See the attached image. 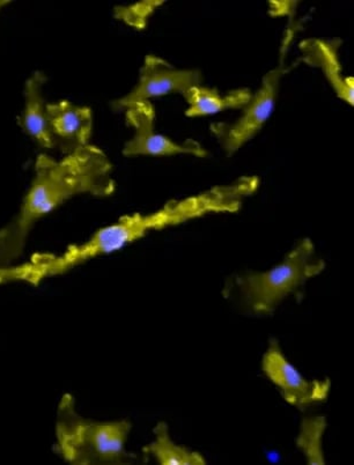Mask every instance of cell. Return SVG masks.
<instances>
[{
    "label": "cell",
    "mask_w": 354,
    "mask_h": 465,
    "mask_svg": "<svg viewBox=\"0 0 354 465\" xmlns=\"http://www.w3.org/2000/svg\"><path fill=\"white\" fill-rule=\"evenodd\" d=\"M112 174L111 160L91 143L61 160L45 153L37 156L35 175L19 213L0 228V268L15 265L34 226L71 198L80 194L112 196L116 189Z\"/></svg>",
    "instance_id": "cell-1"
},
{
    "label": "cell",
    "mask_w": 354,
    "mask_h": 465,
    "mask_svg": "<svg viewBox=\"0 0 354 465\" xmlns=\"http://www.w3.org/2000/svg\"><path fill=\"white\" fill-rule=\"evenodd\" d=\"M130 430L128 420H86L75 410L74 397L65 394L57 408L54 451L75 465L132 463L137 458L125 450Z\"/></svg>",
    "instance_id": "cell-2"
},
{
    "label": "cell",
    "mask_w": 354,
    "mask_h": 465,
    "mask_svg": "<svg viewBox=\"0 0 354 465\" xmlns=\"http://www.w3.org/2000/svg\"><path fill=\"white\" fill-rule=\"evenodd\" d=\"M326 263L316 255L314 243L303 239L275 268L265 272H248L235 278L240 300L256 315L275 312L282 300L310 279L319 276Z\"/></svg>",
    "instance_id": "cell-3"
},
{
    "label": "cell",
    "mask_w": 354,
    "mask_h": 465,
    "mask_svg": "<svg viewBox=\"0 0 354 465\" xmlns=\"http://www.w3.org/2000/svg\"><path fill=\"white\" fill-rule=\"evenodd\" d=\"M286 72L288 70L280 64L277 69L265 74L262 86L252 94L250 103L244 105L241 116L238 120L231 124L211 125V133L227 154L236 153L263 129L275 109L280 82Z\"/></svg>",
    "instance_id": "cell-4"
},
{
    "label": "cell",
    "mask_w": 354,
    "mask_h": 465,
    "mask_svg": "<svg viewBox=\"0 0 354 465\" xmlns=\"http://www.w3.org/2000/svg\"><path fill=\"white\" fill-rule=\"evenodd\" d=\"M203 84L200 70H180L170 62L154 54H147L139 71V80L133 90L121 99L113 101L115 112H125L132 105L152 97L168 94L184 95L191 88Z\"/></svg>",
    "instance_id": "cell-5"
},
{
    "label": "cell",
    "mask_w": 354,
    "mask_h": 465,
    "mask_svg": "<svg viewBox=\"0 0 354 465\" xmlns=\"http://www.w3.org/2000/svg\"><path fill=\"white\" fill-rule=\"evenodd\" d=\"M265 376L280 389L282 399L299 410L323 403L330 394V380H307L303 378L289 359L285 357L280 342L270 341L262 359Z\"/></svg>",
    "instance_id": "cell-6"
},
{
    "label": "cell",
    "mask_w": 354,
    "mask_h": 465,
    "mask_svg": "<svg viewBox=\"0 0 354 465\" xmlns=\"http://www.w3.org/2000/svg\"><path fill=\"white\" fill-rule=\"evenodd\" d=\"M126 124L134 131L133 137L126 142L125 156H172L189 154L206 158L208 151L192 139L176 143L155 133V109L150 101H143L125 110Z\"/></svg>",
    "instance_id": "cell-7"
},
{
    "label": "cell",
    "mask_w": 354,
    "mask_h": 465,
    "mask_svg": "<svg viewBox=\"0 0 354 465\" xmlns=\"http://www.w3.org/2000/svg\"><path fill=\"white\" fill-rule=\"evenodd\" d=\"M46 116L56 147L70 154L90 145L93 113L88 107L63 100L46 104Z\"/></svg>",
    "instance_id": "cell-8"
},
{
    "label": "cell",
    "mask_w": 354,
    "mask_h": 465,
    "mask_svg": "<svg viewBox=\"0 0 354 465\" xmlns=\"http://www.w3.org/2000/svg\"><path fill=\"white\" fill-rule=\"evenodd\" d=\"M340 39H307L299 45L301 61L323 72L324 77L344 103L354 105V78L345 77L339 58Z\"/></svg>",
    "instance_id": "cell-9"
},
{
    "label": "cell",
    "mask_w": 354,
    "mask_h": 465,
    "mask_svg": "<svg viewBox=\"0 0 354 465\" xmlns=\"http://www.w3.org/2000/svg\"><path fill=\"white\" fill-rule=\"evenodd\" d=\"M45 82V75L42 72H35L27 80L25 86V108L19 121L25 133L39 143L42 149L52 150L56 147V143L49 128L46 104L42 94Z\"/></svg>",
    "instance_id": "cell-10"
},
{
    "label": "cell",
    "mask_w": 354,
    "mask_h": 465,
    "mask_svg": "<svg viewBox=\"0 0 354 465\" xmlns=\"http://www.w3.org/2000/svg\"><path fill=\"white\" fill-rule=\"evenodd\" d=\"M189 105L185 110L188 117L213 115V114L230 109H242L250 103L252 93L248 88H239L222 95L217 88L205 87L203 84L191 88L183 95Z\"/></svg>",
    "instance_id": "cell-11"
},
{
    "label": "cell",
    "mask_w": 354,
    "mask_h": 465,
    "mask_svg": "<svg viewBox=\"0 0 354 465\" xmlns=\"http://www.w3.org/2000/svg\"><path fill=\"white\" fill-rule=\"evenodd\" d=\"M155 440L144 448L162 465H203L206 460L201 452L176 445L171 439L167 424L160 422L154 429Z\"/></svg>",
    "instance_id": "cell-12"
},
{
    "label": "cell",
    "mask_w": 354,
    "mask_h": 465,
    "mask_svg": "<svg viewBox=\"0 0 354 465\" xmlns=\"http://www.w3.org/2000/svg\"><path fill=\"white\" fill-rule=\"evenodd\" d=\"M327 430L326 417H307L301 421L297 437V447L305 455L309 464H326L323 437Z\"/></svg>",
    "instance_id": "cell-13"
},
{
    "label": "cell",
    "mask_w": 354,
    "mask_h": 465,
    "mask_svg": "<svg viewBox=\"0 0 354 465\" xmlns=\"http://www.w3.org/2000/svg\"><path fill=\"white\" fill-rule=\"evenodd\" d=\"M164 0H143L113 8V18L122 21L136 31H144L152 15L162 7Z\"/></svg>",
    "instance_id": "cell-14"
},
{
    "label": "cell",
    "mask_w": 354,
    "mask_h": 465,
    "mask_svg": "<svg viewBox=\"0 0 354 465\" xmlns=\"http://www.w3.org/2000/svg\"><path fill=\"white\" fill-rule=\"evenodd\" d=\"M297 7L298 3L295 2H285V0L276 2V0H271L269 3V15L271 16H290L292 19Z\"/></svg>",
    "instance_id": "cell-15"
},
{
    "label": "cell",
    "mask_w": 354,
    "mask_h": 465,
    "mask_svg": "<svg viewBox=\"0 0 354 465\" xmlns=\"http://www.w3.org/2000/svg\"><path fill=\"white\" fill-rule=\"evenodd\" d=\"M8 4H10V2H6V0H0V11H2L4 7H6Z\"/></svg>",
    "instance_id": "cell-16"
}]
</instances>
